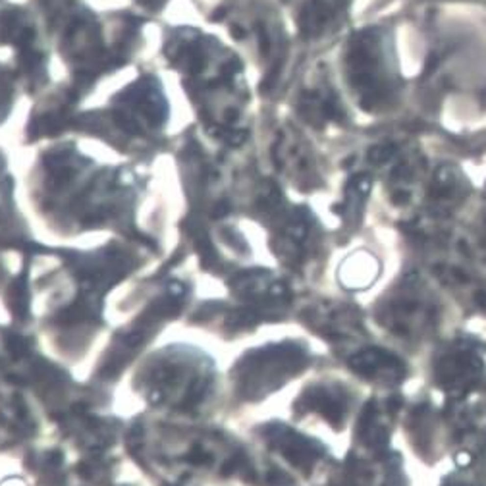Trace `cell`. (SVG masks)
Listing matches in <instances>:
<instances>
[{
	"label": "cell",
	"mask_w": 486,
	"mask_h": 486,
	"mask_svg": "<svg viewBox=\"0 0 486 486\" xmlns=\"http://www.w3.org/2000/svg\"><path fill=\"white\" fill-rule=\"evenodd\" d=\"M349 367L357 370L359 374H376L378 370H392L395 372L397 369H401L399 361L395 357H392L386 351H378V349H367L361 351L349 359Z\"/></svg>",
	"instance_id": "6da1fadb"
},
{
	"label": "cell",
	"mask_w": 486,
	"mask_h": 486,
	"mask_svg": "<svg viewBox=\"0 0 486 486\" xmlns=\"http://www.w3.org/2000/svg\"><path fill=\"white\" fill-rule=\"evenodd\" d=\"M457 461H459L461 465H467V463L471 461V457H469V454H461V455H457Z\"/></svg>",
	"instance_id": "7a4b0ae2"
},
{
	"label": "cell",
	"mask_w": 486,
	"mask_h": 486,
	"mask_svg": "<svg viewBox=\"0 0 486 486\" xmlns=\"http://www.w3.org/2000/svg\"><path fill=\"white\" fill-rule=\"evenodd\" d=\"M231 35H233V37H237V39H241V37H243V31H241V27H237V25H235V27H231Z\"/></svg>",
	"instance_id": "3957f363"
}]
</instances>
